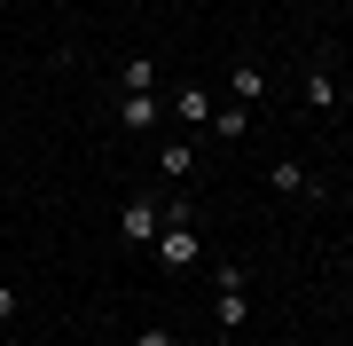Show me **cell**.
Returning <instances> with one entry per match:
<instances>
[{
    "instance_id": "obj_4",
    "label": "cell",
    "mask_w": 353,
    "mask_h": 346,
    "mask_svg": "<svg viewBox=\"0 0 353 346\" xmlns=\"http://www.w3.org/2000/svg\"><path fill=\"white\" fill-rule=\"evenodd\" d=\"M267 181H275V189H283V197H322V181H314V173H306V166H299V157H275V173H267Z\"/></svg>"
},
{
    "instance_id": "obj_1",
    "label": "cell",
    "mask_w": 353,
    "mask_h": 346,
    "mask_svg": "<svg viewBox=\"0 0 353 346\" xmlns=\"http://www.w3.org/2000/svg\"><path fill=\"white\" fill-rule=\"evenodd\" d=\"M204 260V236H196V220H189V205H165V236H157V268H196Z\"/></svg>"
},
{
    "instance_id": "obj_13",
    "label": "cell",
    "mask_w": 353,
    "mask_h": 346,
    "mask_svg": "<svg viewBox=\"0 0 353 346\" xmlns=\"http://www.w3.org/2000/svg\"><path fill=\"white\" fill-rule=\"evenodd\" d=\"M16 307H24V299H16L8 283H0V323H16Z\"/></svg>"
},
{
    "instance_id": "obj_7",
    "label": "cell",
    "mask_w": 353,
    "mask_h": 346,
    "mask_svg": "<svg viewBox=\"0 0 353 346\" xmlns=\"http://www.w3.org/2000/svg\"><path fill=\"white\" fill-rule=\"evenodd\" d=\"M157 173L165 181H189L196 166H189V142H165V150H157Z\"/></svg>"
},
{
    "instance_id": "obj_9",
    "label": "cell",
    "mask_w": 353,
    "mask_h": 346,
    "mask_svg": "<svg viewBox=\"0 0 353 346\" xmlns=\"http://www.w3.org/2000/svg\"><path fill=\"white\" fill-rule=\"evenodd\" d=\"M126 95H157V64L150 55H126Z\"/></svg>"
},
{
    "instance_id": "obj_12",
    "label": "cell",
    "mask_w": 353,
    "mask_h": 346,
    "mask_svg": "<svg viewBox=\"0 0 353 346\" xmlns=\"http://www.w3.org/2000/svg\"><path fill=\"white\" fill-rule=\"evenodd\" d=\"M134 346H181V338H173V331H165V323H150V331H141Z\"/></svg>"
},
{
    "instance_id": "obj_2",
    "label": "cell",
    "mask_w": 353,
    "mask_h": 346,
    "mask_svg": "<svg viewBox=\"0 0 353 346\" xmlns=\"http://www.w3.org/2000/svg\"><path fill=\"white\" fill-rule=\"evenodd\" d=\"M212 323H220V331H243V307H252V299H243V268H236V260H220V268H212Z\"/></svg>"
},
{
    "instance_id": "obj_3",
    "label": "cell",
    "mask_w": 353,
    "mask_h": 346,
    "mask_svg": "<svg viewBox=\"0 0 353 346\" xmlns=\"http://www.w3.org/2000/svg\"><path fill=\"white\" fill-rule=\"evenodd\" d=\"M118 229H126V244H157V229H165V205H150V197H134Z\"/></svg>"
},
{
    "instance_id": "obj_10",
    "label": "cell",
    "mask_w": 353,
    "mask_h": 346,
    "mask_svg": "<svg viewBox=\"0 0 353 346\" xmlns=\"http://www.w3.org/2000/svg\"><path fill=\"white\" fill-rule=\"evenodd\" d=\"M236 95H243V103H267V71L259 64H236Z\"/></svg>"
},
{
    "instance_id": "obj_6",
    "label": "cell",
    "mask_w": 353,
    "mask_h": 346,
    "mask_svg": "<svg viewBox=\"0 0 353 346\" xmlns=\"http://www.w3.org/2000/svg\"><path fill=\"white\" fill-rule=\"evenodd\" d=\"M306 110H338V79L330 71H306Z\"/></svg>"
},
{
    "instance_id": "obj_5",
    "label": "cell",
    "mask_w": 353,
    "mask_h": 346,
    "mask_svg": "<svg viewBox=\"0 0 353 346\" xmlns=\"http://www.w3.org/2000/svg\"><path fill=\"white\" fill-rule=\"evenodd\" d=\"M118 118H126V134H150L165 118V103H157V95H118Z\"/></svg>"
},
{
    "instance_id": "obj_11",
    "label": "cell",
    "mask_w": 353,
    "mask_h": 346,
    "mask_svg": "<svg viewBox=\"0 0 353 346\" xmlns=\"http://www.w3.org/2000/svg\"><path fill=\"white\" fill-rule=\"evenodd\" d=\"M243 126H252V118H243V110H212V134H220V142H236Z\"/></svg>"
},
{
    "instance_id": "obj_8",
    "label": "cell",
    "mask_w": 353,
    "mask_h": 346,
    "mask_svg": "<svg viewBox=\"0 0 353 346\" xmlns=\"http://www.w3.org/2000/svg\"><path fill=\"white\" fill-rule=\"evenodd\" d=\"M181 118H189V126H204V118H212L220 103H212V95H204V87H181V103H173Z\"/></svg>"
}]
</instances>
